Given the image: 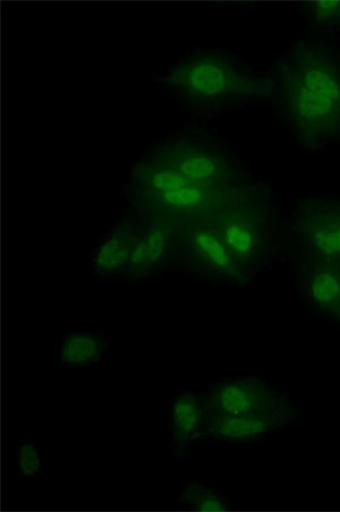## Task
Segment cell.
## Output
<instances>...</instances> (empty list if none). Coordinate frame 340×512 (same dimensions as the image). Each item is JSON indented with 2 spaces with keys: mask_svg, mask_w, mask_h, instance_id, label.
Returning <instances> with one entry per match:
<instances>
[{
  "mask_svg": "<svg viewBox=\"0 0 340 512\" xmlns=\"http://www.w3.org/2000/svg\"><path fill=\"white\" fill-rule=\"evenodd\" d=\"M272 76L278 114L305 149L340 140V51L305 40L289 49Z\"/></svg>",
  "mask_w": 340,
  "mask_h": 512,
  "instance_id": "cell-1",
  "label": "cell"
},
{
  "mask_svg": "<svg viewBox=\"0 0 340 512\" xmlns=\"http://www.w3.org/2000/svg\"><path fill=\"white\" fill-rule=\"evenodd\" d=\"M192 112L215 114L272 96V76L258 75L216 50H200L169 68L161 79Z\"/></svg>",
  "mask_w": 340,
  "mask_h": 512,
  "instance_id": "cell-2",
  "label": "cell"
},
{
  "mask_svg": "<svg viewBox=\"0 0 340 512\" xmlns=\"http://www.w3.org/2000/svg\"><path fill=\"white\" fill-rule=\"evenodd\" d=\"M211 223L253 277L269 266L277 247L276 208L269 185L249 178L235 185L219 203Z\"/></svg>",
  "mask_w": 340,
  "mask_h": 512,
  "instance_id": "cell-3",
  "label": "cell"
},
{
  "mask_svg": "<svg viewBox=\"0 0 340 512\" xmlns=\"http://www.w3.org/2000/svg\"><path fill=\"white\" fill-rule=\"evenodd\" d=\"M228 191L194 184L148 152L135 161L125 187L126 200L136 215L164 218L175 224L211 219Z\"/></svg>",
  "mask_w": 340,
  "mask_h": 512,
  "instance_id": "cell-4",
  "label": "cell"
},
{
  "mask_svg": "<svg viewBox=\"0 0 340 512\" xmlns=\"http://www.w3.org/2000/svg\"><path fill=\"white\" fill-rule=\"evenodd\" d=\"M147 152L160 164L208 189L226 192L248 178L231 149L201 133L167 136Z\"/></svg>",
  "mask_w": 340,
  "mask_h": 512,
  "instance_id": "cell-5",
  "label": "cell"
},
{
  "mask_svg": "<svg viewBox=\"0 0 340 512\" xmlns=\"http://www.w3.org/2000/svg\"><path fill=\"white\" fill-rule=\"evenodd\" d=\"M169 268L215 284L246 286L254 278L229 252L211 219L176 225Z\"/></svg>",
  "mask_w": 340,
  "mask_h": 512,
  "instance_id": "cell-6",
  "label": "cell"
},
{
  "mask_svg": "<svg viewBox=\"0 0 340 512\" xmlns=\"http://www.w3.org/2000/svg\"><path fill=\"white\" fill-rule=\"evenodd\" d=\"M293 232L303 258L340 264V201L306 198L297 204Z\"/></svg>",
  "mask_w": 340,
  "mask_h": 512,
  "instance_id": "cell-7",
  "label": "cell"
},
{
  "mask_svg": "<svg viewBox=\"0 0 340 512\" xmlns=\"http://www.w3.org/2000/svg\"><path fill=\"white\" fill-rule=\"evenodd\" d=\"M209 414L245 416L276 412L293 404L284 392L258 378H226L202 392Z\"/></svg>",
  "mask_w": 340,
  "mask_h": 512,
  "instance_id": "cell-8",
  "label": "cell"
},
{
  "mask_svg": "<svg viewBox=\"0 0 340 512\" xmlns=\"http://www.w3.org/2000/svg\"><path fill=\"white\" fill-rule=\"evenodd\" d=\"M296 418L294 405L276 412L245 415H206L201 440H210L225 445H249L267 435L287 428Z\"/></svg>",
  "mask_w": 340,
  "mask_h": 512,
  "instance_id": "cell-9",
  "label": "cell"
},
{
  "mask_svg": "<svg viewBox=\"0 0 340 512\" xmlns=\"http://www.w3.org/2000/svg\"><path fill=\"white\" fill-rule=\"evenodd\" d=\"M138 216L139 237L124 273V278L132 283L158 275L169 268L177 225L164 218Z\"/></svg>",
  "mask_w": 340,
  "mask_h": 512,
  "instance_id": "cell-10",
  "label": "cell"
},
{
  "mask_svg": "<svg viewBox=\"0 0 340 512\" xmlns=\"http://www.w3.org/2000/svg\"><path fill=\"white\" fill-rule=\"evenodd\" d=\"M297 283L305 304L340 328L339 264L303 258Z\"/></svg>",
  "mask_w": 340,
  "mask_h": 512,
  "instance_id": "cell-11",
  "label": "cell"
},
{
  "mask_svg": "<svg viewBox=\"0 0 340 512\" xmlns=\"http://www.w3.org/2000/svg\"><path fill=\"white\" fill-rule=\"evenodd\" d=\"M201 391H181L169 404L168 446L176 458H183L193 443L201 440L204 420H206Z\"/></svg>",
  "mask_w": 340,
  "mask_h": 512,
  "instance_id": "cell-12",
  "label": "cell"
},
{
  "mask_svg": "<svg viewBox=\"0 0 340 512\" xmlns=\"http://www.w3.org/2000/svg\"><path fill=\"white\" fill-rule=\"evenodd\" d=\"M140 232L138 215L117 221L96 247L90 269L98 277L123 275L129 266Z\"/></svg>",
  "mask_w": 340,
  "mask_h": 512,
  "instance_id": "cell-13",
  "label": "cell"
},
{
  "mask_svg": "<svg viewBox=\"0 0 340 512\" xmlns=\"http://www.w3.org/2000/svg\"><path fill=\"white\" fill-rule=\"evenodd\" d=\"M112 337L96 329H71L64 332L56 348V362L65 371L93 368L104 361Z\"/></svg>",
  "mask_w": 340,
  "mask_h": 512,
  "instance_id": "cell-14",
  "label": "cell"
},
{
  "mask_svg": "<svg viewBox=\"0 0 340 512\" xmlns=\"http://www.w3.org/2000/svg\"><path fill=\"white\" fill-rule=\"evenodd\" d=\"M174 505L201 512H220L233 508L223 492L197 481L183 483Z\"/></svg>",
  "mask_w": 340,
  "mask_h": 512,
  "instance_id": "cell-15",
  "label": "cell"
},
{
  "mask_svg": "<svg viewBox=\"0 0 340 512\" xmlns=\"http://www.w3.org/2000/svg\"><path fill=\"white\" fill-rule=\"evenodd\" d=\"M15 469L23 480L33 481L45 471L46 458L39 446L19 441L15 446Z\"/></svg>",
  "mask_w": 340,
  "mask_h": 512,
  "instance_id": "cell-16",
  "label": "cell"
},
{
  "mask_svg": "<svg viewBox=\"0 0 340 512\" xmlns=\"http://www.w3.org/2000/svg\"><path fill=\"white\" fill-rule=\"evenodd\" d=\"M304 17L314 29L340 32V2H305L301 4Z\"/></svg>",
  "mask_w": 340,
  "mask_h": 512,
  "instance_id": "cell-17",
  "label": "cell"
},
{
  "mask_svg": "<svg viewBox=\"0 0 340 512\" xmlns=\"http://www.w3.org/2000/svg\"><path fill=\"white\" fill-rule=\"evenodd\" d=\"M339 266H340V264H339Z\"/></svg>",
  "mask_w": 340,
  "mask_h": 512,
  "instance_id": "cell-18",
  "label": "cell"
}]
</instances>
